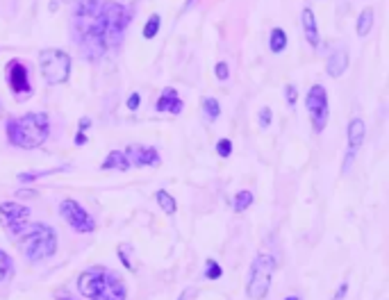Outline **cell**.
<instances>
[{"instance_id": "cell-1", "label": "cell", "mask_w": 389, "mask_h": 300, "mask_svg": "<svg viewBox=\"0 0 389 300\" xmlns=\"http://www.w3.org/2000/svg\"><path fill=\"white\" fill-rule=\"evenodd\" d=\"M103 0H78L73 18H71V30L73 41L87 59L96 62L107 50V32L101 14Z\"/></svg>"}, {"instance_id": "cell-2", "label": "cell", "mask_w": 389, "mask_h": 300, "mask_svg": "<svg viewBox=\"0 0 389 300\" xmlns=\"http://www.w3.org/2000/svg\"><path fill=\"white\" fill-rule=\"evenodd\" d=\"M5 134L12 145L23 150L39 148L50 136V121L43 112H28L23 116H14L5 125Z\"/></svg>"}, {"instance_id": "cell-3", "label": "cell", "mask_w": 389, "mask_h": 300, "mask_svg": "<svg viewBox=\"0 0 389 300\" xmlns=\"http://www.w3.org/2000/svg\"><path fill=\"white\" fill-rule=\"evenodd\" d=\"M78 291L87 300H125V296H128L123 280L101 266L80 273Z\"/></svg>"}, {"instance_id": "cell-4", "label": "cell", "mask_w": 389, "mask_h": 300, "mask_svg": "<svg viewBox=\"0 0 389 300\" xmlns=\"http://www.w3.org/2000/svg\"><path fill=\"white\" fill-rule=\"evenodd\" d=\"M16 239L21 241V248L30 262H43L57 252V232L50 225L28 223Z\"/></svg>"}, {"instance_id": "cell-5", "label": "cell", "mask_w": 389, "mask_h": 300, "mask_svg": "<svg viewBox=\"0 0 389 300\" xmlns=\"http://www.w3.org/2000/svg\"><path fill=\"white\" fill-rule=\"evenodd\" d=\"M39 71L41 78L46 80V85L57 87L66 85L71 76V57L69 52L59 48H46L39 52Z\"/></svg>"}, {"instance_id": "cell-6", "label": "cell", "mask_w": 389, "mask_h": 300, "mask_svg": "<svg viewBox=\"0 0 389 300\" xmlns=\"http://www.w3.org/2000/svg\"><path fill=\"white\" fill-rule=\"evenodd\" d=\"M278 269L276 259L271 255H257L250 264V276H248V287L246 294L250 300H262L267 298L269 289H271V278Z\"/></svg>"}, {"instance_id": "cell-7", "label": "cell", "mask_w": 389, "mask_h": 300, "mask_svg": "<svg viewBox=\"0 0 389 300\" xmlns=\"http://www.w3.org/2000/svg\"><path fill=\"white\" fill-rule=\"evenodd\" d=\"M101 14H103L105 32H107V45L110 43L119 45L123 41L125 27L130 25V18H132L130 7L123 3H116V0H103Z\"/></svg>"}, {"instance_id": "cell-8", "label": "cell", "mask_w": 389, "mask_h": 300, "mask_svg": "<svg viewBox=\"0 0 389 300\" xmlns=\"http://www.w3.org/2000/svg\"><path fill=\"white\" fill-rule=\"evenodd\" d=\"M305 107H307V114H310L312 130L323 132L325 125H328V116H330L328 94H325L323 85L310 87V91H307V96H305Z\"/></svg>"}, {"instance_id": "cell-9", "label": "cell", "mask_w": 389, "mask_h": 300, "mask_svg": "<svg viewBox=\"0 0 389 300\" xmlns=\"http://www.w3.org/2000/svg\"><path fill=\"white\" fill-rule=\"evenodd\" d=\"M59 214L64 216V221L73 227L76 232L80 234H89V232H94L96 230V221H94V216L87 212V209L78 203V200L73 198H66V200H62V205H59Z\"/></svg>"}, {"instance_id": "cell-10", "label": "cell", "mask_w": 389, "mask_h": 300, "mask_svg": "<svg viewBox=\"0 0 389 300\" xmlns=\"http://www.w3.org/2000/svg\"><path fill=\"white\" fill-rule=\"evenodd\" d=\"M0 223L12 236H19L25 230V225L30 223V209L21 203H14V200L0 203Z\"/></svg>"}, {"instance_id": "cell-11", "label": "cell", "mask_w": 389, "mask_h": 300, "mask_svg": "<svg viewBox=\"0 0 389 300\" xmlns=\"http://www.w3.org/2000/svg\"><path fill=\"white\" fill-rule=\"evenodd\" d=\"M7 80H10V87H12L16 98H23V96L32 94L30 71L21 59H12L10 64H7Z\"/></svg>"}, {"instance_id": "cell-12", "label": "cell", "mask_w": 389, "mask_h": 300, "mask_svg": "<svg viewBox=\"0 0 389 300\" xmlns=\"http://www.w3.org/2000/svg\"><path fill=\"white\" fill-rule=\"evenodd\" d=\"M123 155L128 157L130 166H137V169H143V166H160V164H162L160 152H157V148H153V145L130 143L128 148L123 150Z\"/></svg>"}, {"instance_id": "cell-13", "label": "cell", "mask_w": 389, "mask_h": 300, "mask_svg": "<svg viewBox=\"0 0 389 300\" xmlns=\"http://www.w3.org/2000/svg\"><path fill=\"white\" fill-rule=\"evenodd\" d=\"M157 112H167V114H183V109H185V103H183V98H180L178 94V89L174 87H167V89H162V96L157 98Z\"/></svg>"}, {"instance_id": "cell-14", "label": "cell", "mask_w": 389, "mask_h": 300, "mask_svg": "<svg viewBox=\"0 0 389 300\" xmlns=\"http://www.w3.org/2000/svg\"><path fill=\"white\" fill-rule=\"evenodd\" d=\"M301 23H303V32H305V39L307 43L312 45V48H319V23H316V16L310 7L303 9V16H301Z\"/></svg>"}, {"instance_id": "cell-15", "label": "cell", "mask_w": 389, "mask_h": 300, "mask_svg": "<svg viewBox=\"0 0 389 300\" xmlns=\"http://www.w3.org/2000/svg\"><path fill=\"white\" fill-rule=\"evenodd\" d=\"M365 134H367V125L362 118H353L348 121V127H346V139H348V150H355L362 143H365Z\"/></svg>"}, {"instance_id": "cell-16", "label": "cell", "mask_w": 389, "mask_h": 300, "mask_svg": "<svg viewBox=\"0 0 389 300\" xmlns=\"http://www.w3.org/2000/svg\"><path fill=\"white\" fill-rule=\"evenodd\" d=\"M348 69V52L346 50H334L328 62H325V73L330 78H341Z\"/></svg>"}, {"instance_id": "cell-17", "label": "cell", "mask_w": 389, "mask_h": 300, "mask_svg": "<svg viewBox=\"0 0 389 300\" xmlns=\"http://www.w3.org/2000/svg\"><path fill=\"white\" fill-rule=\"evenodd\" d=\"M103 171H128L130 169V162L128 157L123 155V150H112L110 155L105 157L103 162Z\"/></svg>"}, {"instance_id": "cell-18", "label": "cell", "mask_w": 389, "mask_h": 300, "mask_svg": "<svg viewBox=\"0 0 389 300\" xmlns=\"http://www.w3.org/2000/svg\"><path fill=\"white\" fill-rule=\"evenodd\" d=\"M374 23H376L374 7H365L358 18V36H367L371 30H374Z\"/></svg>"}, {"instance_id": "cell-19", "label": "cell", "mask_w": 389, "mask_h": 300, "mask_svg": "<svg viewBox=\"0 0 389 300\" xmlns=\"http://www.w3.org/2000/svg\"><path fill=\"white\" fill-rule=\"evenodd\" d=\"M287 43H289L287 32L283 30V27H274V30H271V36H269V48H271V52H274V55L285 52Z\"/></svg>"}, {"instance_id": "cell-20", "label": "cell", "mask_w": 389, "mask_h": 300, "mask_svg": "<svg viewBox=\"0 0 389 300\" xmlns=\"http://www.w3.org/2000/svg\"><path fill=\"white\" fill-rule=\"evenodd\" d=\"M155 200H157V205L162 207V212L169 214V216H174L178 212V203H176V198L169 194L167 189H157L155 191Z\"/></svg>"}, {"instance_id": "cell-21", "label": "cell", "mask_w": 389, "mask_h": 300, "mask_svg": "<svg viewBox=\"0 0 389 300\" xmlns=\"http://www.w3.org/2000/svg\"><path fill=\"white\" fill-rule=\"evenodd\" d=\"M253 200H255V198H253V191H246V189H243V191H239L237 196H234V200H232V209H234V212H237V214L246 212V209L253 205Z\"/></svg>"}, {"instance_id": "cell-22", "label": "cell", "mask_w": 389, "mask_h": 300, "mask_svg": "<svg viewBox=\"0 0 389 300\" xmlns=\"http://www.w3.org/2000/svg\"><path fill=\"white\" fill-rule=\"evenodd\" d=\"M203 112L207 116V121H216L221 116V105L216 98H205L203 100Z\"/></svg>"}, {"instance_id": "cell-23", "label": "cell", "mask_w": 389, "mask_h": 300, "mask_svg": "<svg viewBox=\"0 0 389 300\" xmlns=\"http://www.w3.org/2000/svg\"><path fill=\"white\" fill-rule=\"evenodd\" d=\"M69 166H57V169H48V171H30V173H21L19 176V182H34V180H39V178H46L50 176V173H57V171H66Z\"/></svg>"}, {"instance_id": "cell-24", "label": "cell", "mask_w": 389, "mask_h": 300, "mask_svg": "<svg viewBox=\"0 0 389 300\" xmlns=\"http://www.w3.org/2000/svg\"><path fill=\"white\" fill-rule=\"evenodd\" d=\"M160 25H162V16L160 14H150L146 25H143V36H146V39H153V36H157Z\"/></svg>"}, {"instance_id": "cell-25", "label": "cell", "mask_w": 389, "mask_h": 300, "mask_svg": "<svg viewBox=\"0 0 389 300\" xmlns=\"http://www.w3.org/2000/svg\"><path fill=\"white\" fill-rule=\"evenodd\" d=\"M12 269H14L12 257L5 250H0V282H5L7 278L12 276Z\"/></svg>"}, {"instance_id": "cell-26", "label": "cell", "mask_w": 389, "mask_h": 300, "mask_svg": "<svg viewBox=\"0 0 389 300\" xmlns=\"http://www.w3.org/2000/svg\"><path fill=\"white\" fill-rule=\"evenodd\" d=\"M223 276V269L219 266V262L216 259H207L205 262V278L207 280H219Z\"/></svg>"}, {"instance_id": "cell-27", "label": "cell", "mask_w": 389, "mask_h": 300, "mask_svg": "<svg viewBox=\"0 0 389 300\" xmlns=\"http://www.w3.org/2000/svg\"><path fill=\"white\" fill-rule=\"evenodd\" d=\"M216 155H219V157H230V155H232V141L230 139H225V136H223V139H219V143H216Z\"/></svg>"}, {"instance_id": "cell-28", "label": "cell", "mask_w": 389, "mask_h": 300, "mask_svg": "<svg viewBox=\"0 0 389 300\" xmlns=\"http://www.w3.org/2000/svg\"><path fill=\"white\" fill-rule=\"evenodd\" d=\"M214 76H216V80H221V82L228 80V78H230V66H228V62H216Z\"/></svg>"}, {"instance_id": "cell-29", "label": "cell", "mask_w": 389, "mask_h": 300, "mask_svg": "<svg viewBox=\"0 0 389 300\" xmlns=\"http://www.w3.org/2000/svg\"><path fill=\"white\" fill-rule=\"evenodd\" d=\"M271 121H274V112H271V107H262L260 109V127L262 130H267V127L271 125Z\"/></svg>"}, {"instance_id": "cell-30", "label": "cell", "mask_w": 389, "mask_h": 300, "mask_svg": "<svg viewBox=\"0 0 389 300\" xmlns=\"http://www.w3.org/2000/svg\"><path fill=\"white\" fill-rule=\"evenodd\" d=\"M285 98H287V105L289 107H296V103H298V91H296L294 85H287L285 87Z\"/></svg>"}, {"instance_id": "cell-31", "label": "cell", "mask_w": 389, "mask_h": 300, "mask_svg": "<svg viewBox=\"0 0 389 300\" xmlns=\"http://www.w3.org/2000/svg\"><path fill=\"white\" fill-rule=\"evenodd\" d=\"M196 298H198V289L196 287H189V289L183 291V294H180L178 300H196Z\"/></svg>"}, {"instance_id": "cell-32", "label": "cell", "mask_w": 389, "mask_h": 300, "mask_svg": "<svg viewBox=\"0 0 389 300\" xmlns=\"http://www.w3.org/2000/svg\"><path fill=\"white\" fill-rule=\"evenodd\" d=\"M139 105H141V96L134 91V94L128 96V109H139Z\"/></svg>"}, {"instance_id": "cell-33", "label": "cell", "mask_w": 389, "mask_h": 300, "mask_svg": "<svg viewBox=\"0 0 389 300\" xmlns=\"http://www.w3.org/2000/svg\"><path fill=\"white\" fill-rule=\"evenodd\" d=\"M353 159H355V150H346V159H344V166H341V173H348Z\"/></svg>"}, {"instance_id": "cell-34", "label": "cell", "mask_w": 389, "mask_h": 300, "mask_svg": "<svg viewBox=\"0 0 389 300\" xmlns=\"http://www.w3.org/2000/svg\"><path fill=\"white\" fill-rule=\"evenodd\" d=\"M346 291H348V282H341V285H339V291L332 296V300H341L344 296H346Z\"/></svg>"}, {"instance_id": "cell-35", "label": "cell", "mask_w": 389, "mask_h": 300, "mask_svg": "<svg viewBox=\"0 0 389 300\" xmlns=\"http://www.w3.org/2000/svg\"><path fill=\"white\" fill-rule=\"evenodd\" d=\"M87 141H89V139H87L85 132H78V134H76V145H85Z\"/></svg>"}, {"instance_id": "cell-36", "label": "cell", "mask_w": 389, "mask_h": 300, "mask_svg": "<svg viewBox=\"0 0 389 300\" xmlns=\"http://www.w3.org/2000/svg\"><path fill=\"white\" fill-rule=\"evenodd\" d=\"M196 5V0H187V3L183 5V12H189V9H192Z\"/></svg>"}, {"instance_id": "cell-37", "label": "cell", "mask_w": 389, "mask_h": 300, "mask_svg": "<svg viewBox=\"0 0 389 300\" xmlns=\"http://www.w3.org/2000/svg\"><path fill=\"white\" fill-rule=\"evenodd\" d=\"M285 300H303V298H298V296H287Z\"/></svg>"}]
</instances>
